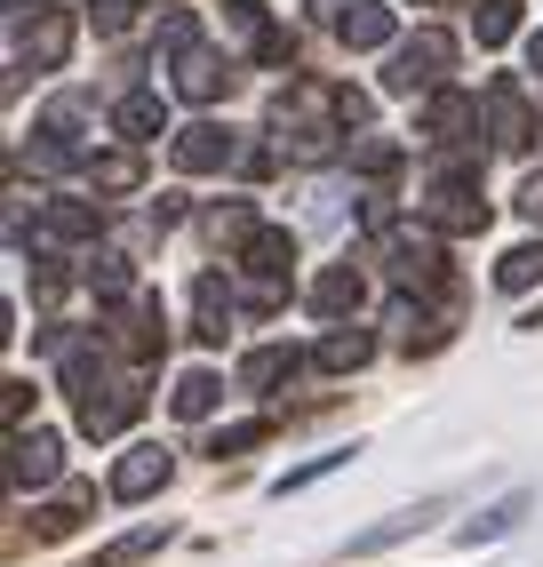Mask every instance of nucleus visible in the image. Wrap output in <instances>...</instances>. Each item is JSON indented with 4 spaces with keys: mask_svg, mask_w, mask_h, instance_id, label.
Wrapping results in <instances>:
<instances>
[{
    "mask_svg": "<svg viewBox=\"0 0 543 567\" xmlns=\"http://www.w3.org/2000/svg\"><path fill=\"white\" fill-rule=\"evenodd\" d=\"M64 49H72V17H64V9H41V24H32L24 56L41 64V72H57V64H64Z\"/></svg>",
    "mask_w": 543,
    "mask_h": 567,
    "instance_id": "a211bd4d",
    "label": "nucleus"
},
{
    "mask_svg": "<svg viewBox=\"0 0 543 567\" xmlns=\"http://www.w3.org/2000/svg\"><path fill=\"white\" fill-rule=\"evenodd\" d=\"M57 464H64V440H57V432H17V440H9V480H17V487L57 480Z\"/></svg>",
    "mask_w": 543,
    "mask_h": 567,
    "instance_id": "6e6552de",
    "label": "nucleus"
},
{
    "mask_svg": "<svg viewBox=\"0 0 543 567\" xmlns=\"http://www.w3.org/2000/svg\"><path fill=\"white\" fill-rule=\"evenodd\" d=\"M184 49H192V17H184V9H176V17H168V24H161V49H152V64H176V56H184Z\"/></svg>",
    "mask_w": 543,
    "mask_h": 567,
    "instance_id": "473e14b6",
    "label": "nucleus"
},
{
    "mask_svg": "<svg viewBox=\"0 0 543 567\" xmlns=\"http://www.w3.org/2000/svg\"><path fill=\"white\" fill-rule=\"evenodd\" d=\"M535 280H543V240H527V248H512V256L495 264V288H512V296L535 288Z\"/></svg>",
    "mask_w": 543,
    "mask_h": 567,
    "instance_id": "cd10ccee",
    "label": "nucleus"
},
{
    "mask_svg": "<svg viewBox=\"0 0 543 567\" xmlns=\"http://www.w3.org/2000/svg\"><path fill=\"white\" fill-rule=\"evenodd\" d=\"M527 64H535V72H543V32H535V41H527Z\"/></svg>",
    "mask_w": 543,
    "mask_h": 567,
    "instance_id": "ea45409f",
    "label": "nucleus"
},
{
    "mask_svg": "<svg viewBox=\"0 0 543 567\" xmlns=\"http://www.w3.org/2000/svg\"><path fill=\"white\" fill-rule=\"evenodd\" d=\"M96 240V200H49L41 208V248H81Z\"/></svg>",
    "mask_w": 543,
    "mask_h": 567,
    "instance_id": "9d476101",
    "label": "nucleus"
},
{
    "mask_svg": "<svg viewBox=\"0 0 543 567\" xmlns=\"http://www.w3.org/2000/svg\"><path fill=\"white\" fill-rule=\"evenodd\" d=\"M129 24H136V0H96V32L104 41H121Z\"/></svg>",
    "mask_w": 543,
    "mask_h": 567,
    "instance_id": "72a5a7b5",
    "label": "nucleus"
},
{
    "mask_svg": "<svg viewBox=\"0 0 543 567\" xmlns=\"http://www.w3.org/2000/svg\"><path fill=\"white\" fill-rule=\"evenodd\" d=\"M360 447H328V456H313V464H296L288 480H272V496H296V487H313V480H328V472H344Z\"/></svg>",
    "mask_w": 543,
    "mask_h": 567,
    "instance_id": "c85d7f7f",
    "label": "nucleus"
},
{
    "mask_svg": "<svg viewBox=\"0 0 543 567\" xmlns=\"http://www.w3.org/2000/svg\"><path fill=\"white\" fill-rule=\"evenodd\" d=\"M81 512H89V487H72L64 504H49V512H41V536H49V544H57V536H72V527H81Z\"/></svg>",
    "mask_w": 543,
    "mask_h": 567,
    "instance_id": "7c9ffc66",
    "label": "nucleus"
},
{
    "mask_svg": "<svg viewBox=\"0 0 543 567\" xmlns=\"http://www.w3.org/2000/svg\"><path fill=\"white\" fill-rule=\"evenodd\" d=\"M168 472H176V456L144 440V447H129V456L112 464V496H121V504H144V496H161V487H168Z\"/></svg>",
    "mask_w": 543,
    "mask_h": 567,
    "instance_id": "39448f33",
    "label": "nucleus"
},
{
    "mask_svg": "<svg viewBox=\"0 0 543 567\" xmlns=\"http://www.w3.org/2000/svg\"><path fill=\"white\" fill-rule=\"evenodd\" d=\"M520 512H527V487H512V496H503V504H488L480 519H463V527H455V544H495V536H512V527H520Z\"/></svg>",
    "mask_w": 543,
    "mask_h": 567,
    "instance_id": "2eb2a0df",
    "label": "nucleus"
},
{
    "mask_svg": "<svg viewBox=\"0 0 543 567\" xmlns=\"http://www.w3.org/2000/svg\"><path fill=\"white\" fill-rule=\"evenodd\" d=\"M161 544H168V519H144L136 536H121V544H104V551H96V567H136L144 551H161Z\"/></svg>",
    "mask_w": 543,
    "mask_h": 567,
    "instance_id": "b1692460",
    "label": "nucleus"
},
{
    "mask_svg": "<svg viewBox=\"0 0 543 567\" xmlns=\"http://www.w3.org/2000/svg\"><path fill=\"white\" fill-rule=\"evenodd\" d=\"M360 296H368L360 272H352V264H336V272L313 280V312H320V320H352V312H360Z\"/></svg>",
    "mask_w": 543,
    "mask_h": 567,
    "instance_id": "f8f14e48",
    "label": "nucleus"
},
{
    "mask_svg": "<svg viewBox=\"0 0 543 567\" xmlns=\"http://www.w3.org/2000/svg\"><path fill=\"white\" fill-rule=\"evenodd\" d=\"M89 176H96V193H136V184H144V153H136V144H121V153H96Z\"/></svg>",
    "mask_w": 543,
    "mask_h": 567,
    "instance_id": "aec40b11",
    "label": "nucleus"
},
{
    "mask_svg": "<svg viewBox=\"0 0 543 567\" xmlns=\"http://www.w3.org/2000/svg\"><path fill=\"white\" fill-rule=\"evenodd\" d=\"M272 424H264V415H256V424H232V432H216V447H208V456H240V447H256Z\"/></svg>",
    "mask_w": 543,
    "mask_h": 567,
    "instance_id": "c9c22d12",
    "label": "nucleus"
},
{
    "mask_svg": "<svg viewBox=\"0 0 543 567\" xmlns=\"http://www.w3.org/2000/svg\"><path fill=\"white\" fill-rule=\"evenodd\" d=\"M368 352H376V336H368V328H328L313 360H320L328 375H352V368H368Z\"/></svg>",
    "mask_w": 543,
    "mask_h": 567,
    "instance_id": "ddd939ff",
    "label": "nucleus"
},
{
    "mask_svg": "<svg viewBox=\"0 0 543 567\" xmlns=\"http://www.w3.org/2000/svg\"><path fill=\"white\" fill-rule=\"evenodd\" d=\"M57 360H64V392H72V400L104 392V352H96V344H64Z\"/></svg>",
    "mask_w": 543,
    "mask_h": 567,
    "instance_id": "5701e85b",
    "label": "nucleus"
},
{
    "mask_svg": "<svg viewBox=\"0 0 543 567\" xmlns=\"http://www.w3.org/2000/svg\"><path fill=\"white\" fill-rule=\"evenodd\" d=\"M136 408H144V392H129V384H104V392H89V400H81V432H89V440H112V432H121Z\"/></svg>",
    "mask_w": 543,
    "mask_h": 567,
    "instance_id": "9b49d317",
    "label": "nucleus"
},
{
    "mask_svg": "<svg viewBox=\"0 0 543 567\" xmlns=\"http://www.w3.org/2000/svg\"><path fill=\"white\" fill-rule=\"evenodd\" d=\"M352 168H368V176H392V168H400V144H392V136H368V144H352Z\"/></svg>",
    "mask_w": 543,
    "mask_h": 567,
    "instance_id": "2f4dec72",
    "label": "nucleus"
},
{
    "mask_svg": "<svg viewBox=\"0 0 543 567\" xmlns=\"http://www.w3.org/2000/svg\"><path fill=\"white\" fill-rule=\"evenodd\" d=\"M344 128H352L344 89H296V96L272 104V136H280V153L304 161V168H320L336 144H344Z\"/></svg>",
    "mask_w": 543,
    "mask_h": 567,
    "instance_id": "f257e3e1",
    "label": "nucleus"
},
{
    "mask_svg": "<svg viewBox=\"0 0 543 567\" xmlns=\"http://www.w3.org/2000/svg\"><path fill=\"white\" fill-rule=\"evenodd\" d=\"M121 352L144 368L152 352H161V312H152V305H129V328H121Z\"/></svg>",
    "mask_w": 543,
    "mask_h": 567,
    "instance_id": "bb28decb",
    "label": "nucleus"
},
{
    "mask_svg": "<svg viewBox=\"0 0 543 567\" xmlns=\"http://www.w3.org/2000/svg\"><path fill=\"white\" fill-rule=\"evenodd\" d=\"M472 128H480V104H472V96H432V136L472 144Z\"/></svg>",
    "mask_w": 543,
    "mask_h": 567,
    "instance_id": "a878e982",
    "label": "nucleus"
},
{
    "mask_svg": "<svg viewBox=\"0 0 543 567\" xmlns=\"http://www.w3.org/2000/svg\"><path fill=\"white\" fill-rule=\"evenodd\" d=\"M432 512H440V504H416V512H392V519H383V527H368V536H360L352 551H383V544H400V536H416V527H423V519H432Z\"/></svg>",
    "mask_w": 543,
    "mask_h": 567,
    "instance_id": "c756f323",
    "label": "nucleus"
},
{
    "mask_svg": "<svg viewBox=\"0 0 543 567\" xmlns=\"http://www.w3.org/2000/svg\"><path fill=\"white\" fill-rule=\"evenodd\" d=\"M112 128H121L129 144H152V136H161V96H152V89L121 96V104H112Z\"/></svg>",
    "mask_w": 543,
    "mask_h": 567,
    "instance_id": "6ab92c4d",
    "label": "nucleus"
},
{
    "mask_svg": "<svg viewBox=\"0 0 543 567\" xmlns=\"http://www.w3.org/2000/svg\"><path fill=\"white\" fill-rule=\"evenodd\" d=\"M9 9H24V0H9Z\"/></svg>",
    "mask_w": 543,
    "mask_h": 567,
    "instance_id": "a19ab883",
    "label": "nucleus"
},
{
    "mask_svg": "<svg viewBox=\"0 0 543 567\" xmlns=\"http://www.w3.org/2000/svg\"><path fill=\"white\" fill-rule=\"evenodd\" d=\"M383 264L408 296H432L448 288V248H440V224H383Z\"/></svg>",
    "mask_w": 543,
    "mask_h": 567,
    "instance_id": "f03ea898",
    "label": "nucleus"
},
{
    "mask_svg": "<svg viewBox=\"0 0 543 567\" xmlns=\"http://www.w3.org/2000/svg\"><path fill=\"white\" fill-rule=\"evenodd\" d=\"M328 32L344 49H383L392 41V9L383 0H328Z\"/></svg>",
    "mask_w": 543,
    "mask_h": 567,
    "instance_id": "423d86ee",
    "label": "nucleus"
},
{
    "mask_svg": "<svg viewBox=\"0 0 543 567\" xmlns=\"http://www.w3.org/2000/svg\"><path fill=\"white\" fill-rule=\"evenodd\" d=\"M448 64H455V41H448V32H416V41L392 49V64H383V96H423V89H440Z\"/></svg>",
    "mask_w": 543,
    "mask_h": 567,
    "instance_id": "20e7f679",
    "label": "nucleus"
},
{
    "mask_svg": "<svg viewBox=\"0 0 543 567\" xmlns=\"http://www.w3.org/2000/svg\"><path fill=\"white\" fill-rule=\"evenodd\" d=\"M232 17H240V24H256V0H232Z\"/></svg>",
    "mask_w": 543,
    "mask_h": 567,
    "instance_id": "58836bf2",
    "label": "nucleus"
},
{
    "mask_svg": "<svg viewBox=\"0 0 543 567\" xmlns=\"http://www.w3.org/2000/svg\"><path fill=\"white\" fill-rule=\"evenodd\" d=\"M216 400H224V384H216V375L208 368H192V375H176V415H184V424H201V415H216Z\"/></svg>",
    "mask_w": 543,
    "mask_h": 567,
    "instance_id": "4be33fe9",
    "label": "nucleus"
},
{
    "mask_svg": "<svg viewBox=\"0 0 543 567\" xmlns=\"http://www.w3.org/2000/svg\"><path fill=\"white\" fill-rule=\"evenodd\" d=\"M296 368H304V360H296L288 344H264V352H248V360H240V384H248V392H280Z\"/></svg>",
    "mask_w": 543,
    "mask_h": 567,
    "instance_id": "f3484780",
    "label": "nucleus"
},
{
    "mask_svg": "<svg viewBox=\"0 0 543 567\" xmlns=\"http://www.w3.org/2000/svg\"><path fill=\"white\" fill-rule=\"evenodd\" d=\"M89 280H96V296H129V264H121V256H96Z\"/></svg>",
    "mask_w": 543,
    "mask_h": 567,
    "instance_id": "f704fd0d",
    "label": "nucleus"
},
{
    "mask_svg": "<svg viewBox=\"0 0 543 567\" xmlns=\"http://www.w3.org/2000/svg\"><path fill=\"white\" fill-rule=\"evenodd\" d=\"M224 89H232V72H224V56L192 41V49L176 56V96H192V104H208V96H224Z\"/></svg>",
    "mask_w": 543,
    "mask_h": 567,
    "instance_id": "1a4fd4ad",
    "label": "nucleus"
},
{
    "mask_svg": "<svg viewBox=\"0 0 543 567\" xmlns=\"http://www.w3.org/2000/svg\"><path fill=\"white\" fill-rule=\"evenodd\" d=\"M192 312H201V328H192V336H201V344H224V320H232V288L208 272L201 288H192Z\"/></svg>",
    "mask_w": 543,
    "mask_h": 567,
    "instance_id": "412c9836",
    "label": "nucleus"
},
{
    "mask_svg": "<svg viewBox=\"0 0 543 567\" xmlns=\"http://www.w3.org/2000/svg\"><path fill=\"white\" fill-rule=\"evenodd\" d=\"M423 224H440V233H480L488 224V200L472 193V161H440L432 168V193H423Z\"/></svg>",
    "mask_w": 543,
    "mask_h": 567,
    "instance_id": "7ed1b4c3",
    "label": "nucleus"
},
{
    "mask_svg": "<svg viewBox=\"0 0 543 567\" xmlns=\"http://www.w3.org/2000/svg\"><path fill=\"white\" fill-rule=\"evenodd\" d=\"M472 32H480V49H503L520 32V0H480L472 9Z\"/></svg>",
    "mask_w": 543,
    "mask_h": 567,
    "instance_id": "393cba45",
    "label": "nucleus"
},
{
    "mask_svg": "<svg viewBox=\"0 0 543 567\" xmlns=\"http://www.w3.org/2000/svg\"><path fill=\"white\" fill-rule=\"evenodd\" d=\"M256 56H264V64H288V56H296V32L264 24V32H256Z\"/></svg>",
    "mask_w": 543,
    "mask_h": 567,
    "instance_id": "e433bc0d",
    "label": "nucleus"
},
{
    "mask_svg": "<svg viewBox=\"0 0 543 567\" xmlns=\"http://www.w3.org/2000/svg\"><path fill=\"white\" fill-rule=\"evenodd\" d=\"M240 161V144H232V128H216V121H192L184 136H176V168L184 176H216V168H232Z\"/></svg>",
    "mask_w": 543,
    "mask_h": 567,
    "instance_id": "0eeeda50",
    "label": "nucleus"
},
{
    "mask_svg": "<svg viewBox=\"0 0 543 567\" xmlns=\"http://www.w3.org/2000/svg\"><path fill=\"white\" fill-rule=\"evenodd\" d=\"M488 121H495V144H503V153H520V144L535 136L527 96H520V89H495V96H488Z\"/></svg>",
    "mask_w": 543,
    "mask_h": 567,
    "instance_id": "dca6fc26",
    "label": "nucleus"
},
{
    "mask_svg": "<svg viewBox=\"0 0 543 567\" xmlns=\"http://www.w3.org/2000/svg\"><path fill=\"white\" fill-rule=\"evenodd\" d=\"M24 408H32V384H24V375H9V392H0V415H9V424H24Z\"/></svg>",
    "mask_w": 543,
    "mask_h": 567,
    "instance_id": "4c0bfd02",
    "label": "nucleus"
},
{
    "mask_svg": "<svg viewBox=\"0 0 543 567\" xmlns=\"http://www.w3.org/2000/svg\"><path fill=\"white\" fill-rule=\"evenodd\" d=\"M240 264H248V272H264V280H288V264H296V240L264 224V233H248V240H240Z\"/></svg>",
    "mask_w": 543,
    "mask_h": 567,
    "instance_id": "4468645a",
    "label": "nucleus"
}]
</instances>
